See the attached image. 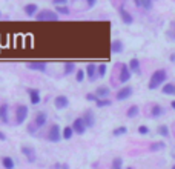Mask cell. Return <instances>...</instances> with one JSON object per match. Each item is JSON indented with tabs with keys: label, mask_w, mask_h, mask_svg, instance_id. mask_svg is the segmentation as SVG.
<instances>
[{
	"label": "cell",
	"mask_w": 175,
	"mask_h": 169,
	"mask_svg": "<svg viewBox=\"0 0 175 169\" xmlns=\"http://www.w3.org/2000/svg\"><path fill=\"white\" fill-rule=\"evenodd\" d=\"M62 138H63V129L57 123H52L46 131V140L51 141V143H59Z\"/></svg>",
	"instance_id": "1"
},
{
	"label": "cell",
	"mask_w": 175,
	"mask_h": 169,
	"mask_svg": "<svg viewBox=\"0 0 175 169\" xmlns=\"http://www.w3.org/2000/svg\"><path fill=\"white\" fill-rule=\"evenodd\" d=\"M166 77H168V74H166L164 69H157L155 72L151 75V80H149V89H157L158 86H161L164 83Z\"/></svg>",
	"instance_id": "2"
},
{
	"label": "cell",
	"mask_w": 175,
	"mask_h": 169,
	"mask_svg": "<svg viewBox=\"0 0 175 169\" xmlns=\"http://www.w3.org/2000/svg\"><path fill=\"white\" fill-rule=\"evenodd\" d=\"M35 20H40V22H55L59 20V14L52 11V10H42L39 11V14L35 15Z\"/></svg>",
	"instance_id": "3"
},
{
	"label": "cell",
	"mask_w": 175,
	"mask_h": 169,
	"mask_svg": "<svg viewBox=\"0 0 175 169\" xmlns=\"http://www.w3.org/2000/svg\"><path fill=\"white\" fill-rule=\"evenodd\" d=\"M28 114H29V109H28L26 105H17L15 106V124H22L26 121Z\"/></svg>",
	"instance_id": "4"
},
{
	"label": "cell",
	"mask_w": 175,
	"mask_h": 169,
	"mask_svg": "<svg viewBox=\"0 0 175 169\" xmlns=\"http://www.w3.org/2000/svg\"><path fill=\"white\" fill-rule=\"evenodd\" d=\"M132 77V72L131 69H129V66L126 63H120V74H118V82L120 83H126L129 82Z\"/></svg>",
	"instance_id": "5"
},
{
	"label": "cell",
	"mask_w": 175,
	"mask_h": 169,
	"mask_svg": "<svg viewBox=\"0 0 175 169\" xmlns=\"http://www.w3.org/2000/svg\"><path fill=\"white\" fill-rule=\"evenodd\" d=\"M134 94V89H132V86H123V88H120V89L117 91L115 94V99L118 102H123V100H127L129 97H131Z\"/></svg>",
	"instance_id": "6"
},
{
	"label": "cell",
	"mask_w": 175,
	"mask_h": 169,
	"mask_svg": "<svg viewBox=\"0 0 175 169\" xmlns=\"http://www.w3.org/2000/svg\"><path fill=\"white\" fill-rule=\"evenodd\" d=\"M85 71H86V78L89 80L91 83H94L97 78H100V77H98V72H97V65L88 63V65L85 66Z\"/></svg>",
	"instance_id": "7"
},
{
	"label": "cell",
	"mask_w": 175,
	"mask_h": 169,
	"mask_svg": "<svg viewBox=\"0 0 175 169\" xmlns=\"http://www.w3.org/2000/svg\"><path fill=\"white\" fill-rule=\"evenodd\" d=\"M20 152L25 155V158H26L29 163H34L35 160H37L35 149H34L32 146H22V148H20Z\"/></svg>",
	"instance_id": "8"
},
{
	"label": "cell",
	"mask_w": 175,
	"mask_h": 169,
	"mask_svg": "<svg viewBox=\"0 0 175 169\" xmlns=\"http://www.w3.org/2000/svg\"><path fill=\"white\" fill-rule=\"evenodd\" d=\"M81 120L86 124V128H94L95 126V115H94V112H92L91 109H86L85 112H83Z\"/></svg>",
	"instance_id": "9"
},
{
	"label": "cell",
	"mask_w": 175,
	"mask_h": 169,
	"mask_svg": "<svg viewBox=\"0 0 175 169\" xmlns=\"http://www.w3.org/2000/svg\"><path fill=\"white\" fill-rule=\"evenodd\" d=\"M71 126H72L74 132H75V134H78V135H83V134L86 132V129H88V128H86V124L83 123L81 117H77L75 120L72 121V124H71Z\"/></svg>",
	"instance_id": "10"
},
{
	"label": "cell",
	"mask_w": 175,
	"mask_h": 169,
	"mask_svg": "<svg viewBox=\"0 0 175 169\" xmlns=\"http://www.w3.org/2000/svg\"><path fill=\"white\" fill-rule=\"evenodd\" d=\"M54 106H55V109H59V111L66 109L69 106V99L66 95H57L54 99Z\"/></svg>",
	"instance_id": "11"
},
{
	"label": "cell",
	"mask_w": 175,
	"mask_h": 169,
	"mask_svg": "<svg viewBox=\"0 0 175 169\" xmlns=\"http://www.w3.org/2000/svg\"><path fill=\"white\" fill-rule=\"evenodd\" d=\"M46 121H48V114L46 112H43V111H40V112H37L35 114V117L32 119V123L35 124L37 128H43L45 124H46Z\"/></svg>",
	"instance_id": "12"
},
{
	"label": "cell",
	"mask_w": 175,
	"mask_h": 169,
	"mask_svg": "<svg viewBox=\"0 0 175 169\" xmlns=\"http://www.w3.org/2000/svg\"><path fill=\"white\" fill-rule=\"evenodd\" d=\"M28 95H29V102L31 105H39L42 102V97H40V91L35 89V88H28Z\"/></svg>",
	"instance_id": "13"
},
{
	"label": "cell",
	"mask_w": 175,
	"mask_h": 169,
	"mask_svg": "<svg viewBox=\"0 0 175 169\" xmlns=\"http://www.w3.org/2000/svg\"><path fill=\"white\" fill-rule=\"evenodd\" d=\"M0 121L3 124H9V105L8 103L0 105Z\"/></svg>",
	"instance_id": "14"
},
{
	"label": "cell",
	"mask_w": 175,
	"mask_h": 169,
	"mask_svg": "<svg viewBox=\"0 0 175 169\" xmlns=\"http://www.w3.org/2000/svg\"><path fill=\"white\" fill-rule=\"evenodd\" d=\"M23 11L28 17H35L37 14H39V5L37 3H26L23 6Z\"/></svg>",
	"instance_id": "15"
},
{
	"label": "cell",
	"mask_w": 175,
	"mask_h": 169,
	"mask_svg": "<svg viewBox=\"0 0 175 169\" xmlns=\"http://www.w3.org/2000/svg\"><path fill=\"white\" fill-rule=\"evenodd\" d=\"M120 17H122V20H123L124 25H132V22H134L132 14L129 12V11H126L123 6H120Z\"/></svg>",
	"instance_id": "16"
},
{
	"label": "cell",
	"mask_w": 175,
	"mask_h": 169,
	"mask_svg": "<svg viewBox=\"0 0 175 169\" xmlns=\"http://www.w3.org/2000/svg\"><path fill=\"white\" fill-rule=\"evenodd\" d=\"M28 69L39 71V72H46L48 66H46V63H43V61H34V63H28Z\"/></svg>",
	"instance_id": "17"
},
{
	"label": "cell",
	"mask_w": 175,
	"mask_h": 169,
	"mask_svg": "<svg viewBox=\"0 0 175 169\" xmlns=\"http://www.w3.org/2000/svg\"><path fill=\"white\" fill-rule=\"evenodd\" d=\"M94 94L97 95V99H108L109 94H111V89L108 86H98Z\"/></svg>",
	"instance_id": "18"
},
{
	"label": "cell",
	"mask_w": 175,
	"mask_h": 169,
	"mask_svg": "<svg viewBox=\"0 0 175 169\" xmlns=\"http://www.w3.org/2000/svg\"><path fill=\"white\" fill-rule=\"evenodd\" d=\"M123 42L122 40H112L111 43V51H112V54H120V52H123Z\"/></svg>",
	"instance_id": "19"
},
{
	"label": "cell",
	"mask_w": 175,
	"mask_h": 169,
	"mask_svg": "<svg viewBox=\"0 0 175 169\" xmlns=\"http://www.w3.org/2000/svg\"><path fill=\"white\" fill-rule=\"evenodd\" d=\"M129 69H131L132 74H140L141 69H140V61H138V59H131L129 60Z\"/></svg>",
	"instance_id": "20"
},
{
	"label": "cell",
	"mask_w": 175,
	"mask_h": 169,
	"mask_svg": "<svg viewBox=\"0 0 175 169\" xmlns=\"http://www.w3.org/2000/svg\"><path fill=\"white\" fill-rule=\"evenodd\" d=\"M74 72H77L75 63H74V61H68V63H64V66H63V74H64V75H71V74H74Z\"/></svg>",
	"instance_id": "21"
},
{
	"label": "cell",
	"mask_w": 175,
	"mask_h": 169,
	"mask_svg": "<svg viewBox=\"0 0 175 169\" xmlns=\"http://www.w3.org/2000/svg\"><path fill=\"white\" fill-rule=\"evenodd\" d=\"M2 166H3L5 169H15L14 158H12V157H8V155L2 157Z\"/></svg>",
	"instance_id": "22"
},
{
	"label": "cell",
	"mask_w": 175,
	"mask_h": 169,
	"mask_svg": "<svg viewBox=\"0 0 175 169\" xmlns=\"http://www.w3.org/2000/svg\"><path fill=\"white\" fill-rule=\"evenodd\" d=\"M138 114H140V108H138L137 105H132V106H129V108H127L126 117H127V119H135Z\"/></svg>",
	"instance_id": "23"
},
{
	"label": "cell",
	"mask_w": 175,
	"mask_h": 169,
	"mask_svg": "<svg viewBox=\"0 0 175 169\" xmlns=\"http://www.w3.org/2000/svg\"><path fill=\"white\" fill-rule=\"evenodd\" d=\"M74 129H72V126H64L63 128V140H71L72 137H74Z\"/></svg>",
	"instance_id": "24"
},
{
	"label": "cell",
	"mask_w": 175,
	"mask_h": 169,
	"mask_svg": "<svg viewBox=\"0 0 175 169\" xmlns=\"http://www.w3.org/2000/svg\"><path fill=\"white\" fill-rule=\"evenodd\" d=\"M126 134H127V128H126V126H117V128L112 131V135H114V137L126 135Z\"/></svg>",
	"instance_id": "25"
},
{
	"label": "cell",
	"mask_w": 175,
	"mask_h": 169,
	"mask_svg": "<svg viewBox=\"0 0 175 169\" xmlns=\"http://www.w3.org/2000/svg\"><path fill=\"white\" fill-rule=\"evenodd\" d=\"M111 105H112V100L111 99H98L95 102L97 108H106V106H111Z\"/></svg>",
	"instance_id": "26"
},
{
	"label": "cell",
	"mask_w": 175,
	"mask_h": 169,
	"mask_svg": "<svg viewBox=\"0 0 175 169\" xmlns=\"http://www.w3.org/2000/svg\"><path fill=\"white\" fill-rule=\"evenodd\" d=\"M163 114V108L160 105H154L152 106V109H151V115L154 119H157V117H160V115Z\"/></svg>",
	"instance_id": "27"
},
{
	"label": "cell",
	"mask_w": 175,
	"mask_h": 169,
	"mask_svg": "<svg viewBox=\"0 0 175 169\" xmlns=\"http://www.w3.org/2000/svg\"><path fill=\"white\" fill-rule=\"evenodd\" d=\"M111 169H123V158H122V157H115V158L112 160Z\"/></svg>",
	"instance_id": "28"
},
{
	"label": "cell",
	"mask_w": 175,
	"mask_h": 169,
	"mask_svg": "<svg viewBox=\"0 0 175 169\" xmlns=\"http://www.w3.org/2000/svg\"><path fill=\"white\" fill-rule=\"evenodd\" d=\"M86 78V71L85 69H77L75 72V82L77 83H83V80Z\"/></svg>",
	"instance_id": "29"
},
{
	"label": "cell",
	"mask_w": 175,
	"mask_h": 169,
	"mask_svg": "<svg viewBox=\"0 0 175 169\" xmlns=\"http://www.w3.org/2000/svg\"><path fill=\"white\" fill-rule=\"evenodd\" d=\"M97 72H98V77H100V78L106 77V72H108V66H106L105 63H100V65H97Z\"/></svg>",
	"instance_id": "30"
},
{
	"label": "cell",
	"mask_w": 175,
	"mask_h": 169,
	"mask_svg": "<svg viewBox=\"0 0 175 169\" xmlns=\"http://www.w3.org/2000/svg\"><path fill=\"white\" fill-rule=\"evenodd\" d=\"M163 94H168V95H171V94H175V85H172V83H166L164 86H163Z\"/></svg>",
	"instance_id": "31"
},
{
	"label": "cell",
	"mask_w": 175,
	"mask_h": 169,
	"mask_svg": "<svg viewBox=\"0 0 175 169\" xmlns=\"http://www.w3.org/2000/svg\"><path fill=\"white\" fill-rule=\"evenodd\" d=\"M157 132H158V135H163V137H169V128L166 126V124H160V126L157 128Z\"/></svg>",
	"instance_id": "32"
},
{
	"label": "cell",
	"mask_w": 175,
	"mask_h": 169,
	"mask_svg": "<svg viewBox=\"0 0 175 169\" xmlns=\"http://www.w3.org/2000/svg\"><path fill=\"white\" fill-rule=\"evenodd\" d=\"M55 12H60V14H64V15H68L71 14V10L68 8V5H64V6H55Z\"/></svg>",
	"instance_id": "33"
},
{
	"label": "cell",
	"mask_w": 175,
	"mask_h": 169,
	"mask_svg": "<svg viewBox=\"0 0 175 169\" xmlns=\"http://www.w3.org/2000/svg\"><path fill=\"white\" fill-rule=\"evenodd\" d=\"M163 148H166V145L163 143V141H157V143H152L151 145V151H152V152H155V151H160V149H163Z\"/></svg>",
	"instance_id": "34"
},
{
	"label": "cell",
	"mask_w": 175,
	"mask_h": 169,
	"mask_svg": "<svg viewBox=\"0 0 175 169\" xmlns=\"http://www.w3.org/2000/svg\"><path fill=\"white\" fill-rule=\"evenodd\" d=\"M37 131H39V128H37V126H35V124H34L32 121H31V123H28V126H26V132H28V134L34 135Z\"/></svg>",
	"instance_id": "35"
},
{
	"label": "cell",
	"mask_w": 175,
	"mask_h": 169,
	"mask_svg": "<svg viewBox=\"0 0 175 169\" xmlns=\"http://www.w3.org/2000/svg\"><path fill=\"white\" fill-rule=\"evenodd\" d=\"M138 134L140 135H147L149 134V128L144 126V124H140V126H138Z\"/></svg>",
	"instance_id": "36"
},
{
	"label": "cell",
	"mask_w": 175,
	"mask_h": 169,
	"mask_svg": "<svg viewBox=\"0 0 175 169\" xmlns=\"http://www.w3.org/2000/svg\"><path fill=\"white\" fill-rule=\"evenodd\" d=\"M86 100H88V102H94V103H95L98 99H97V95H95L94 92H88V94H86Z\"/></svg>",
	"instance_id": "37"
},
{
	"label": "cell",
	"mask_w": 175,
	"mask_h": 169,
	"mask_svg": "<svg viewBox=\"0 0 175 169\" xmlns=\"http://www.w3.org/2000/svg\"><path fill=\"white\" fill-rule=\"evenodd\" d=\"M141 6L144 8V10H151V8H152V2H149V0H143Z\"/></svg>",
	"instance_id": "38"
},
{
	"label": "cell",
	"mask_w": 175,
	"mask_h": 169,
	"mask_svg": "<svg viewBox=\"0 0 175 169\" xmlns=\"http://www.w3.org/2000/svg\"><path fill=\"white\" fill-rule=\"evenodd\" d=\"M97 5V0H88V2H86V6L88 8H94Z\"/></svg>",
	"instance_id": "39"
},
{
	"label": "cell",
	"mask_w": 175,
	"mask_h": 169,
	"mask_svg": "<svg viewBox=\"0 0 175 169\" xmlns=\"http://www.w3.org/2000/svg\"><path fill=\"white\" fill-rule=\"evenodd\" d=\"M8 140V137H6V134L3 131H0V141H6Z\"/></svg>",
	"instance_id": "40"
},
{
	"label": "cell",
	"mask_w": 175,
	"mask_h": 169,
	"mask_svg": "<svg viewBox=\"0 0 175 169\" xmlns=\"http://www.w3.org/2000/svg\"><path fill=\"white\" fill-rule=\"evenodd\" d=\"M51 169H62V163H54L51 166Z\"/></svg>",
	"instance_id": "41"
},
{
	"label": "cell",
	"mask_w": 175,
	"mask_h": 169,
	"mask_svg": "<svg viewBox=\"0 0 175 169\" xmlns=\"http://www.w3.org/2000/svg\"><path fill=\"white\" fill-rule=\"evenodd\" d=\"M62 169H69V165L68 163H62Z\"/></svg>",
	"instance_id": "42"
},
{
	"label": "cell",
	"mask_w": 175,
	"mask_h": 169,
	"mask_svg": "<svg viewBox=\"0 0 175 169\" xmlns=\"http://www.w3.org/2000/svg\"><path fill=\"white\" fill-rule=\"evenodd\" d=\"M169 59H171V61H175V54H172V56H171Z\"/></svg>",
	"instance_id": "43"
},
{
	"label": "cell",
	"mask_w": 175,
	"mask_h": 169,
	"mask_svg": "<svg viewBox=\"0 0 175 169\" xmlns=\"http://www.w3.org/2000/svg\"><path fill=\"white\" fill-rule=\"evenodd\" d=\"M171 106H172V108H174V109H175V100H174V102H172V103H171Z\"/></svg>",
	"instance_id": "44"
},
{
	"label": "cell",
	"mask_w": 175,
	"mask_h": 169,
	"mask_svg": "<svg viewBox=\"0 0 175 169\" xmlns=\"http://www.w3.org/2000/svg\"><path fill=\"white\" fill-rule=\"evenodd\" d=\"M126 169H134V168H126Z\"/></svg>",
	"instance_id": "45"
},
{
	"label": "cell",
	"mask_w": 175,
	"mask_h": 169,
	"mask_svg": "<svg viewBox=\"0 0 175 169\" xmlns=\"http://www.w3.org/2000/svg\"><path fill=\"white\" fill-rule=\"evenodd\" d=\"M172 169H175V165H174V166H172Z\"/></svg>",
	"instance_id": "46"
},
{
	"label": "cell",
	"mask_w": 175,
	"mask_h": 169,
	"mask_svg": "<svg viewBox=\"0 0 175 169\" xmlns=\"http://www.w3.org/2000/svg\"><path fill=\"white\" fill-rule=\"evenodd\" d=\"M0 15H2V14H0Z\"/></svg>",
	"instance_id": "47"
}]
</instances>
